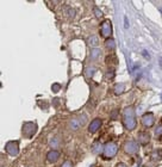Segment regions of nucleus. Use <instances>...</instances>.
I'll use <instances>...</instances> for the list:
<instances>
[{"instance_id": "nucleus-20", "label": "nucleus", "mask_w": 162, "mask_h": 167, "mask_svg": "<svg viewBox=\"0 0 162 167\" xmlns=\"http://www.w3.org/2000/svg\"><path fill=\"white\" fill-rule=\"evenodd\" d=\"M94 71H95L94 67H87L86 68V77L87 78H92L93 74H94Z\"/></svg>"}, {"instance_id": "nucleus-23", "label": "nucleus", "mask_w": 162, "mask_h": 167, "mask_svg": "<svg viewBox=\"0 0 162 167\" xmlns=\"http://www.w3.org/2000/svg\"><path fill=\"white\" fill-rule=\"evenodd\" d=\"M155 135H156L158 137H161L162 136V125H159V127L156 128V130H155Z\"/></svg>"}, {"instance_id": "nucleus-22", "label": "nucleus", "mask_w": 162, "mask_h": 167, "mask_svg": "<svg viewBox=\"0 0 162 167\" xmlns=\"http://www.w3.org/2000/svg\"><path fill=\"white\" fill-rule=\"evenodd\" d=\"M50 146H51L53 148H57V147L60 146V139H59V137H55V139L50 142Z\"/></svg>"}, {"instance_id": "nucleus-8", "label": "nucleus", "mask_w": 162, "mask_h": 167, "mask_svg": "<svg viewBox=\"0 0 162 167\" xmlns=\"http://www.w3.org/2000/svg\"><path fill=\"white\" fill-rule=\"evenodd\" d=\"M100 127H101V119H100V118H94V119L91 122L89 127H88V131H89L91 134H94V133H97V131L100 129Z\"/></svg>"}, {"instance_id": "nucleus-26", "label": "nucleus", "mask_w": 162, "mask_h": 167, "mask_svg": "<svg viewBox=\"0 0 162 167\" xmlns=\"http://www.w3.org/2000/svg\"><path fill=\"white\" fill-rule=\"evenodd\" d=\"M116 167H128L125 164H123V163H118L117 165H116Z\"/></svg>"}, {"instance_id": "nucleus-19", "label": "nucleus", "mask_w": 162, "mask_h": 167, "mask_svg": "<svg viewBox=\"0 0 162 167\" xmlns=\"http://www.w3.org/2000/svg\"><path fill=\"white\" fill-rule=\"evenodd\" d=\"M66 13H67L68 18H74L75 17V11L72 7H66Z\"/></svg>"}, {"instance_id": "nucleus-24", "label": "nucleus", "mask_w": 162, "mask_h": 167, "mask_svg": "<svg viewBox=\"0 0 162 167\" xmlns=\"http://www.w3.org/2000/svg\"><path fill=\"white\" fill-rule=\"evenodd\" d=\"M60 88H61V85H60V84H53V86H51V89H53L54 92H59Z\"/></svg>"}, {"instance_id": "nucleus-7", "label": "nucleus", "mask_w": 162, "mask_h": 167, "mask_svg": "<svg viewBox=\"0 0 162 167\" xmlns=\"http://www.w3.org/2000/svg\"><path fill=\"white\" fill-rule=\"evenodd\" d=\"M124 151H125V153H128V154H135V153L138 151V145H137V142H136V141H132V140L125 142V145H124Z\"/></svg>"}, {"instance_id": "nucleus-11", "label": "nucleus", "mask_w": 162, "mask_h": 167, "mask_svg": "<svg viewBox=\"0 0 162 167\" xmlns=\"http://www.w3.org/2000/svg\"><path fill=\"white\" fill-rule=\"evenodd\" d=\"M105 62H106V65H108V66H117V65H118V59H117V56H116L114 54H111V55H107V56H106Z\"/></svg>"}, {"instance_id": "nucleus-14", "label": "nucleus", "mask_w": 162, "mask_h": 167, "mask_svg": "<svg viewBox=\"0 0 162 167\" xmlns=\"http://www.w3.org/2000/svg\"><path fill=\"white\" fill-rule=\"evenodd\" d=\"M88 44L91 45V47H97L98 44H99V38H98V36H95V35H92L89 38H88Z\"/></svg>"}, {"instance_id": "nucleus-27", "label": "nucleus", "mask_w": 162, "mask_h": 167, "mask_svg": "<svg viewBox=\"0 0 162 167\" xmlns=\"http://www.w3.org/2000/svg\"><path fill=\"white\" fill-rule=\"evenodd\" d=\"M124 20H125V29L129 28V23H128V17H124Z\"/></svg>"}, {"instance_id": "nucleus-25", "label": "nucleus", "mask_w": 162, "mask_h": 167, "mask_svg": "<svg viewBox=\"0 0 162 167\" xmlns=\"http://www.w3.org/2000/svg\"><path fill=\"white\" fill-rule=\"evenodd\" d=\"M61 167H73V163L69 161V160H67V161H65V163L62 164V166Z\"/></svg>"}, {"instance_id": "nucleus-21", "label": "nucleus", "mask_w": 162, "mask_h": 167, "mask_svg": "<svg viewBox=\"0 0 162 167\" xmlns=\"http://www.w3.org/2000/svg\"><path fill=\"white\" fill-rule=\"evenodd\" d=\"M93 12H94V16H95L98 19H100V18L103 17V11H101L99 7H94V8H93Z\"/></svg>"}, {"instance_id": "nucleus-16", "label": "nucleus", "mask_w": 162, "mask_h": 167, "mask_svg": "<svg viewBox=\"0 0 162 167\" xmlns=\"http://www.w3.org/2000/svg\"><path fill=\"white\" fill-rule=\"evenodd\" d=\"M125 89V85L124 84H116L114 87H113V91L116 94H122Z\"/></svg>"}, {"instance_id": "nucleus-5", "label": "nucleus", "mask_w": 162, "mask_h": 167, "mask_svg": "<svg viewBox=\"0 0 162 167\" xmlns=\"http://www.w3.org/2000/svg\"><path fill=\"white\" fill-rule=\"evenodd\" d=\"M5 151L11 157H17L19 153V145L17 141H10L5 146Z\"/></svg>"}, {"instance_id": "nucleus-29", "label": "nucleus", "mask_w": 162, "mask_h": 167, "mask_svg": "<svg viewBox=\"0 0 162 167\" xmlns=\"http://www.w3.org/2000/svg\"><path fill=\"white\" fill-rule=\"evenodd\" d=\"M160 11H161V12H162V8H160Z\"/></svg>"}, {"instance_id": "nucleus-13", "label": "nucleus", "mask_w": 162, "mask_h": 167, "mask_svg": "<svg viewBox=\"0 0 162 167\" xmlns=\"http://www.w3.org/2000/svg\"><path fill=\"white\" fill-rule=\"evenodd\" d=\"M100 55H101V51H100V49H98V48L92 49V50H91V54H89L91 60H93V61L98 60V59L100 57Z\"/></svg>"}, {"instance_id": "nucleus-12", "label": "nucleus", "mask_w": 162, "mask_h": 167, "mask_svg": "<svg viewBox=\"0 0 162 167\" xmlns=\"http://www.w3.org/2000/svg\"><path fill=\"white\" fill-rule=\"evenodd\" d=\"M82 127V124H81L80 119H79V117L78 118H72V121L69 122V128L72 129V130H74V131H77L79 128Z\"/></svg>"}, {"instance_id": "nucleus-28", "label": "nucleus", "mask_w": 162, "mask_h": 167, "mask_svg": "<svg viewBox=\"0 0 162 167\" xmlns=\"http://www.w3.org/2000/svg\"><path fill=\"white\" fill-rule=\"evenodd\" d=\"M143 56H144L146 59H150V56H149V54H147L146 51H143Z\"/></svg>"}, {"instance_id": "nucleus-15", "label": "nucleus", "mask_w": 162, "mask_h": 167, "mask_svg": "<svg viewBox=\"0 0 162 167\" xmlns=\"http://www.w3.org/2000/svg\"><path fill=\"white\" fill-rule=\"evenodd\" d=\"M105 47L108 49V50H114L116 49V42H114V40H112V38H108V40H106V42H105Z\"/></svg>"}, {"instance_id": "nucleus-2", "label": "nucleus", "mask_w": 162, "mask_h": 167, "mask_svg": "<svg viewBox=\"0 0 162 167\" xmlns=\"http://www.w3.org/2000/svg\"><path fill=\"white\" fill-rule=\"evenodd\" d=\"M118 152V146L114 142H107L104 146V151H103V157L105 159H112Z\"/></svg>"}, {"instance_id": "nucleus-1", "label": "nucleus", "mask_w": 162, "mask_h": 167, "mask_svg": "<svg viewBox=\"0 0 162 167\" xmlns=\"http://www.w3.org/2000/svg\"><path fill=\"white\" fill-rule=\"evenodd\" d=\"M123 123H124V125L128 130H134L136 128V125H137L136 113H135V110L131 106L124 109V111H123Z\"/></svg>"}, {"instance_id": "nucleus-30", "label": "nucleus", "mask_w": 162, "mask_h": 167, "mask_svg": "<svg viewBox=\"0 0 162 167\" xmlns=\"http://www.w3.org/2000/svg\"><path fill=\"white\" fill-rule=\"evenodd\" d=\"M161 65H162V60H161Z\"/></svg>"}, {"instance_id": "nucleus-3", "label": "nucleus", "mask_w": 162, "mask_h": 167, "mask_svg": "<svg viewBox=\"0 0 162 167\" xmlns=\"http://www.w3.org/2000/svg\"><path fill=\"white\" fill-rule=\"evenodd\" d=\"M22 131H23L24 137L31 139L36 134V131H37V124L33 123V122H26V123H24Z\"/></svg>"}, {"instance_id": "nucleus-4", "label": "nucleus", "mask_w": 162, "mask_h": 167, "mask_svg": "<svg viewBox=\"0 0 162 167\" xmlns=\"http://www.w3.org/2000/svg\"><path fill=\"white\" fill-rule=\"evenodd\" d=\"M100 34L106 40L111 38V35H112V23H111V20L106 19V20H104L101 23V25H100Z\"/></svg>"}, {"instance_id": "nucleus-9", "label": "nucleus", "mask_w": 162, "mask_h": 167, "mask_svg": "<svg viewBox=\"0 0 162 167\" xmlns=\"http://www.w3.org/2000/svg\"><path fill=\"white\" fill-rule=\"evenodd\" d=\"M149 141H150V135H149L148 131H141V133L138 134V142H140L141 145L146 146V145L149 143Z\"/></svg>"}, {"instance_id": "nucleus-6", "label": "nucleus", "mask_w": 162, "mask_h": 167, "mask_svg": "<svg viewBox=\"0 0 162 167\" xmlns=\"http://www.w3.org/2000/svg\"><path fill=\"white\" fill-rule=\"evenodd\" d=\"M155 123V117L152 112H147L143 115L142 117V124L146 127V128H152Z\"/></svg>"}, {"instance_id": "nucleus-17", "label": "nucleus", "mask_w": 162, "mask_h": 167, "mask_svg": "<svg viewBox=\"0 0 162 167\" xmlns=\"http://www.w3.org/2000/svg\"><path fill=\"white\" fill-rule=\"evenodd\" d=\"M152 159H153L154 161H159V160H161L162 159V151L161 149L154 151V152L152 153Z\"/></svg>"}, {"instance_id": "nucleus-10", "label": "nucleus", "mask_w": 162, "mask_h": 167, "mask_svg": "<svg viewBox=\"0 0 162 167\" xmlns=\"http://www.w3.org/2000/svg\"><path fill=\"white\" fill-rule=\"evenodd\" d=\"M47 159H48L49 163H56V161L60 159V153H59L57 151L53 149V151H50V152L47 154Z\"/></svg>"}, {"instance_id": "nucleus-18", "label": "nucleus", "mask_w": 162, "mask_h": 167, "mask_svg": "<svg viewBox=\"0 0 162 167\" xmlns=\"http://www.w3.org/2000/svg\"><path fill=\"white\" fill-rule=\"evenodd\" d=\"M105 78H106L107 80H112V79L114 78V71H113L112 68H108V69L106 71V74H105Z\"/></svg>"}]
</instances>
